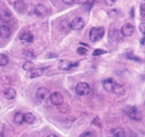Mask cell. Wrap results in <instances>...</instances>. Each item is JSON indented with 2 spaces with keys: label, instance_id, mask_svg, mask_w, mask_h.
<instances>
[{
  "label": "cell",
  "instance_id": "cell-1",
  "mask_svg": "<svg viewBox=\"0 0 145 137\" xmlns=\"http://www.w3.org/2000/svg\"><path fill=\"white\" fill-rule=\"evenodd\" d=\"M105 30L103 27H92L89 32V39L92 42L99 41L104 36Z\"/></svg>",
  "mask_w": 145,
  "mask_h": 137
},
{
  "label": "cell",
  "instance_id": "cell-2",
  "mask_svg": "<svg viewBox=\"0 0 145 137\" xmlns=\"http://www.w3.org/2000/svg\"><path fill=\"white\" fill-rule=\"evenodd\" d=\"M76 91L79 96H87L91 92V87L87 83H78L76 87Z\"/></svg>",
  "mask_w": 145,
  "mask_h": 137
},
{
  "label": "cell",
  "instance_id": "cell-3",
  "mask_svg": "<svg viewBox=\"0 0 145 137\" xmlns=\"http://www.w3.org/2000/svg\"><path fill=\"white\" fill-rule=\"evenodd\" d=\"M127 115L130 117L131 119L134 120H141L142 119V114L140 111L138 110L136 107H131L129 109L126 111Z\"/></svg>",
  "mask_w": 145,
  "mask_h": 137
},
{
  "label": "cell",
  "instance_id": "cell-4",
  "mask_svg": "<svg viewBox=\"0 0 145 137\" xmlns=\"http://www.w3.org/2000/svg\"><path fill=\"white\" fill-rule=\"evenodd\" d=\"M84 25H85V22L84 19L81 17H76L71 21L70 27L71 29L74 31H78L84 28Z\"/></svg>",
  "mask_w": 145,
  "mask_h": 137
},
{
  "label": "cell",
  "instance_id": "cell-5",
  "mask_svg": "<svg viewBox=\"0 0 145 137\" xmlns=\"http://www.w3.org/2000/svg\"><path fill=\"white\" fill-rule=\"evenodd\" d=\"M50 99L52 104L55 106L61 105L64 101V98L63 95L59 92H54L52 93L50 96Z\"/></svg>",
  "mask_w": 145,
  "mask_h": 137
},
{
  "label": "cell",
  "instance_id": "cell-6",
  "mask_svg": "<svg viewBox=\"0 0 145 137\" xmlns=\"http://www.w3.org/2000/svg\"><path fill=\"white\" fill-rule=\"evenodd\" d=\"M36 98L40 101H43L46 100L48 97H50V91L45 87H40L36 91Z\"/></svg>",
  "mask_w": 145,
  "mask_h": 137
},
{
  "label": "cell",
  "instance_id": "cell-7",
  "mask_svg": "<svg viewBox=\"0 0 145 137\" xmlns=\"http://www.w3.org/2000/svg\"><path fill=\"white\" fill-rule=\"evenodd\" d=\"M134 26L131 23H125V24L121 27L120 29V33L122 34L123 36H130L133 34L134 32Z\"/></svg>",
  "mask_w": 145,
  "mask_h": 137
},
{
  "label": "cell",
  "instance_id": "cell-8",
  "mask_svg": "<svg viewBox=\"0 0 145 137\" xmlns=\"http://www.w3.org/2000/svg\"><path fill=\"white\" fill-rule=\"evenodd\" d=\"M116 82L112 78H107V79H105L103 81V83H102L103 88L106 91H108V92H112V91L113 92V90L115 87H116Z\"/></svg>",
  "mask_w": 145,
  "mask_h": 137
},
{
  "label": "cell",
  "instance_id": "cell-9",
  "mask_svg": "<svg viewBox=\"0 0 145 137\" xmlns=\"http://www.w3.org/2000/svg\"><path fill=\"white\" fill-rule=\"evenodd\" d=\"M58 68H59L60 70H64V71H69L72 69L74 64L70 61L69 60L67 59H61L59 60V62H58Z\"/></svg>",
  "mask_w": 145,
  "mask_h": 137
},
{
  "label": "cell",
  "instance_id": "cell-10",
  "mask_svg": "<svg viewBox=\"0 0 145 137\" xmlns=\"http://www.w3.org/2000/svg\"><path fill=\"white\" fill-rule=\"evenodd\" d=\"M34 12L36 15H38L39 17L46 16L49 13L47 7L42 4H39V5H36L34 7Z\"/></svg>",
  "mask_w": 145,
  "mask_h": 137
},
{
  "label": "cell",
  "instance_id": "cell-11",
  "mask_svg": "<svg viewBox=\"0 0 145 137\" xmlns=\"http://www.w3.org/2000/svg\"><path fill=\"white\" fill-rule=\"evenodd\" d=\"M12 18V13L7 9H2L0 11V20L5 23H9Z\"/></svg>",
  "mask_w": 145,
  "mask_h": 137
},
{
  "label": "cell",
  "instance_id": "cell-12",
  "mask_svg": "<svg viewBox=\"0 0 145 137\" xmlns=\"http://www.w3.org/2000/svg\"><path fill=\"white\" fill-rule=\"evenodd\" d=\"M44 71L45 69H44V68H35L33 70L28 72V77L30 79H33V78L42 76L44 73Z\"/></svg>",
  "mask_w": 145,
  "mask_h": 137
},
{
  "label": "cell",
  "instance_id": "cell-13",
  "mask_svg": "<svg viewBox=\"0 0 145 137\" xmlns=\"http://www.w3.org/2000/svg\"><path fill=\"white\" fill-rule=\"evenodd\" d=\"M25 4L23 0H18L14 4L15 11L19 14H23L25 12Z\"/></svg>",
  "mask_w": 145,
  "mask_h": 137
},
{
  "label": "cell",
  "instance_id": "cell-14",
  "mask_svg": "<svg viewBox=\"0 0 145 137\" xmlns=\"http://www.w3.org/2000/svg\"><path fill=\"white\" fill-rule=\"evenodd\" d=\"M33 38H34L33 35L31 32H25L22 34L21 36H20V40L25 44H30L33 42Z\"/></svg>",
  "mask_w": 145,
  "mask_h": 137
},
{
  "label": "cell",
  "instance_id": "cell-15",
  "mask_svg": "<svg viewBox=\"0 0 145 137\" xmlns=\"http://www.w3.org/2000/svg\"><path fill=\"white\" fill-rule=\"evenodd\" d=\"M11 34V29L6 25H0V37L2 39H7Z\"/></svg>",
  "mask_w": 145,
  "mask_h": 137
},
{
  "label": "cell",
  "instance_id": "cell-16",
  "mask_svg": "<svg viewBox=\"0 0 145 137\" xmlns=\"http://www.w3.org/2000/svg\"><path fill=\"white\" fill-rule=\"evenodd\" d=\"M3 96L6 99L12 100V99H15V97H16V91H15V90L13 89L12 88H8L4 91Z\"/></svg>",
  "mask_w": 145,
  "mask_h": 137
},
{
  "label": "cell",
  "instance_id": "cell-17",
  "mask_svg": "<svg viewBox=\"0 0 145 137\" xmlns=\"http://www.w3.org/2000/svg\"><path fill=\"white\" fill-rule=\"evenodd\" d=\"M36 120L34 114L31 113H28L23 114V121L27 124H33Z\"/></svg>",
  "mask_w": 145,
  "mask_h": 137
},
{
  "label": "cell",
  "instance_id": "cell-18",
  "mask_svg": "<svg viewBox=\"0 0 145 137\" xmlns=\"http://www.w3.org/2000/svg\"><path fill=\"white\" fill-rule=\"evenodd\" d=\"M111 134L113 137H125V133L121 128H116L111 130Z\"/></svg>",
  "mask_w": 145,
  "mask_h": 137
},
{
  "label": "cell",
  "instance_id": "cell-19",
  "mask_svg": "<svg viewBox=\"0 0 145 137\" xmlns=\"http://www.w3.org/2000/svg\"><path fill=\"white\" fill-rule=\"evenodd\" d=\"M14 122L16 124L18 125H20V124L23 123L24 121H23V114L21 113H18L15 114L13 118Z\"/></svg>",
  "mask_w": 145,
  "mask_h": 137
},
{
  "label": "cell",
  "instance_id": "cell-20",
  "mask_svg": "<svg viewBox=\"0 0 145 137\" xmlns=\"http://www.w3.org/2000/svg\"><path fill=\"white\" fill-rule=\"evenodd\" d=\"M8 63L9 59L7 55L0 53V66H6Z\"/></svg>",
  "mask_w": 145,
  "mask_h": 137
},
{
  "label": "cell",
  "instance_id": "cell-21",
  "mask_svg": "<svg viewBox=\"0 0 145 137\" xmlns=\"http://www.w3.org/2000/svg\"><path fill=\"white\" fill-rule=\"evenodd\" d=\"M23 69L24 70H25V71H31L33 69H35V64L33 62H31V61H26V62L23 64Z\"/></svg>",
  "mask_w": 145,
  "mask_h": 137
},
{
  "label": "cell",
  "instance_id": "cell-22",
  "mask_svg": "<svg viewBox=\"0 0 145 137\" xmlns=\"http://www.w3.org/2000/svg\"><path fill=\"white\" fill-rule=\"evenodd\" d=\"M120 12L117 9H112V10H110V11L107 12V14H108L109 17L111 18H118L119 16H120Z\"/></svg>",
  "mask_w": 145,
  "mask_h": 137
},
{
  "label": "cell",
  "instance_id": "cell-23",
  "mask_svg": "<svg viewBox=\"0 0 145 137\" xmlns=\"http://www.w3.org/2000/svg\"><path fill=\"white\" fill-rule=\"evenodd\" d=\"M60 25H61V28L63 29V31L65 32H69L71 27H70V24L68 23V21H63L61 23H60Z\"/></svg>",
  "mask_w": 145,
  "mask_h": 137
},
{
  "label": "cell",
  "instance_id": "cell-24",
  "mask_svg": "<svg viewBox=\"0 0 145 137\" xmlns=\"http://www.w3.org/2000/svg\"><path fill=\"white\" fill-rule=\"evenodd\" d=\"M79 137H96L95 134L90 130H86L79 136Z\"/></svg>",
  "mask_w": 145,
  "mask_h": 137
},
{
  "label": "cell",
  "instance_id": "cell-25",
  "mask_svg": "<svg viewBox=\"0 0 145 137\" xmlns=\"http://www.w3.org/2000/svg\"><path fill=\"white\" fill-rule=\"evenodd\" d=\"M105 53H107V51H105V50L102 49H96L94 50V51L93 52L92 55L94 56H99L100 55L105 54Z\"/></svg>",
  "mask_w": 145,
  "mask_h": 137
},
{
  "label": "cell",
  "instance_id": "cell-26",
  "mask_svg": "<svg viewBox=\"0 0 145 137\" xmlns=\"http://www.w3.org/2000/svg\"><path fill=\"white\" fill-rule=\"evenodd\" d=\"M87 49L85 48H83V47H80L77 49V53H78L81 56H84V55L87 54Z\"/></svg>",
  "mask_w": 145,
  "mask_h": 137
},
{
  "label": "cell",
  "instance_id": "cell-27",
  "mask_svg": "<svg viewBox=\"0 0 145 137\" xmlns=\"http://www.w3.org/2000/svg\"><path fill=\"white\" fill-rule=\"evenodd\" d=\"M138 28H139V30H140V32H142L143 34H145V23L144 22H142V23H140V24H139V26H138Z\"/></svg>",
  "mask_w": 145,
  "mask_h": 137
},
{
  "label": "cell",
  "instance_id": "cell-28",
  "mask_svg": "<svg viewBox=\"0 0 145 137\" xmlns=\"http://www.w3.org/2000/svg\"><path fill=\"white\" fill-rule=\"evenodd\" d=\"M116 1H117V0H105V2L106 5L110 7V6H112V5H114L116 4Z\"/></svg>",
  "mask_w": 145,
  "mask_h": 137
},
{
  "label": "cell",
  "instance_id": "cell-29",
  "mask_svg": "<svg viewBox=\"0 0 145 137\" xmlns=\"http://www.w3.org/2000/svg\"><path fill=\"white\" fill-rule=\"evenodd\" d=\"M144 9H145V5L144 4H142L140 6V13H141V15H142L143 18H144Z\"/></svg>",
  "mask_w": 145,
  "mask_h": 137
},
{
  "label": "cell",
  "instance_id": "cell-30",
  "mask_svg": "<svg viewBox=\"0 0 145 137\" xmlns=\"http://www.w3.org/2000/svg\"><path fill=\"white\" fill-rule=\"evenodd\" d=\"M94 0H87V1H86L85 5H88V6H89V7H88V10L91 9V6L93 5V3H94Z\"/></svg>",
  "mask_w": 145,
  "mask_h": 137
},
{
  "label": "cell",
  "instance_id": "cell-31",
  "mask_svg": "<svg viewBox=\"0 0 145 137\" xmlns=\"http://www.w3.org/2000/svg\"><path fill=\"white\" fill-rule=\"evenodd\" d=\"M127 58H130V59H134V60H136V61H137V60H139L137 56H134V55L130 54V53L127 54Z\"/></svg>",
  "mask_w": 145,
  "mask_h": 137
},
{
  "label": "cell",
  "instance_id": "cell-32",
  "mask_svg": "<svg viewBox=\"0 0 145 137\" xmlns=\"http://www.w3.org/2000/svg\"><path fill=\"white\" fill-rule=\"evenodd\" d=\"M66 5H72L74 2V0H62Z\"/></svg>",
  "mask_w": 145,
  "mask_h": 137
},
{
  "label": "cell",
  "instance_id": "cell-33",
  "mask_svg": "<svg viewBox=\"0 0 145 137\" xmlns=\"http://www.w3.org/2000/svg\"><path fill=\"white\" fill-rule=\"evenodd\" d=\"M141 45H144V37H143V38H142V40H141Z\"/></svg>",
  "mask_w": 145,
  "mask_h": 137
},
{
  "label": "cell",
  "instance_id": "cell-34",
  "mask_svg": "<svg viewBox=\"0 0 145 137\" xmlns=\"http://www.w3.org/2000/svg\"><path fill=\"white\" fill-rule=\"evenodd\" d=\"M47 137H57V136H56L55 134H51V135L48 136Z\"/></svg>",
  "mask_w": 145,
  "mask_h": 137
}]
</instances>
